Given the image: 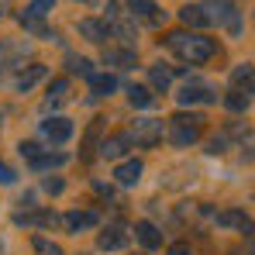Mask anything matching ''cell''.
<instances>
[{
    "label": "cell",
    "instance_id": "obj_36",
    "mask_svg": "<svg viewBox=\"0 0 255 255\" xmlns=\"http://www.w3.org/2000/svg\"><path fill=\"white\" fill-rule=\"evenodd\" d=\"M3 10H7V0H0V17H3Z\"/></svg>",
    "mask_w": 255,
    "mask_h": 255
},
{
    "label": "cell",
    "instance_id": "obj_6",
    "mask_svg": "<svg viewBox=\"0 0 255 255\" xmlns=\"http://www.w3.org/2000/svg\"><path fill=\"white\" fill-rule=\"evenodd\" d=\"M214 221L221 224V228H235V231H242V235H255V221L249 217L245 211H221V214H214Z\"/></svg>",
    "mask_w": 255,
    "mask_h": 255
},
{
    "label": "cell",
    "instance_id": "obj_11",
    "mask_svg": "<svg viewBox=\"0 0 255 255\" xmlns=\"http://www.w3.org/2000/svg\"><path fill=\"white\" fill-rule=\"evenodd\" d=\"M104 62L107 66H118V69H131L138 62V52L134 45H125V48H104Z\"/></svg>",
    "mask_w": 255,
    "mask_h": 255
},
{
    "label": "cell",
    "instance_id": "obj_13",
    "mask_svg": "<svg viewBox=\"0 0 255 255\" xmlns=\"http://www.w3.org/2000/svg\"><path fill=\"white\" fill-rule=\"evenodd\" d=\"M66 100H69V80L59 76V80H52V86H48V97H45L42 111H55V107H62Z\"/></svg>",
    "mask_w": 255,
    "mask_h": 255
},
{
    "label": "cell",
    "instance_id": "obj_29",
    "mask_svg": "<svg viewBox=\"0 0 255 255\" xmlns=\"http://www.w3.org/2000/svg\"><path fill=\"white\" fill-rule=\"evenodd\" d=\"M31 245H35V255H62V249L55 242H48V238H35Z\"/></svg>",
    "mask_w": 255,
    "mask_h": 255
},
{
    "label": "cell",
    "instance_id": "obj_18",
    "mask_svg": "<svg viewBox=\"0 0 255 255\" xmlns=\"http://www.w3.org/2000/svg\"><path fill=\"white\" fill-rule=\"evenodd\" d=\"M97 245H100L104 252H118V249H125V245H128V231H125V228H107V231H100Z\"/></svg>",
    "mask_w": 255,
    "mask_h": 255
},
{
    "label": "cell",
    "instance_id": "obj_1",
    "mask_svg": "<svg viewBox=\"0 0 255 255\" xmlns=\"http://www.w3.org/2000/svg\"><path fill=\"white\" fill-rule=\"evenodd\" d=\"M166 45H169L183 62H190V66H200V62H207V59L217 55L214 38L193 35V31H169V35H166Z\"/></svg>",
    "mask_w": 255,
    "mask_h": 255
},
{
    "label": "cell",
    "instance_id": "obj_35",
    "mask_svg": "<svg viewBox=\"0 0 255 255\" xmlns=\"http://www.w3.org/2000/svg\"><path fill=\"white\" fill-rule=\"evenodd\" d=\"M169 255H193V252H190V245H172Z\"/></svg>",
    "mask_w": 255,
    "mask_h": 255
},
{
    "label": "cell",
    "instance_id": "obj_33",
    "mask_svg": "<svg viewBox=\"0 0 255 255\" xmlns=\"http://www.w3.org/2000/svg\"><path fill=\"white\" fill-rule=\"evenodd\" d=\"M14 179H17V172L10 169V166H7V162H0V183H3V186H7V183H14Z\"/></svg>",
    "mask_w": 255,
    "mask_h": 255
},
{
    "label": "cell",
    "instance_id": "obj_30",
    "mask_svg": "<svg viewBox=\"0 0 255 255\" xmlns=\"http://www.w3.org/2000/svg\"><path fill=\"white\" fill-rule=\"evenodd\" d=\"M207 152H211V155H221V152H228V134H214L211 141H207Z\"/></svg>",
    "mask_w": 255,
    "mask_h": 255
},
{
    "label": "cell",
    "instance_id": "obj_9",
    "mask_svg": "<svg viewBox=\"0 0 255 255\" xmlns=\"http://www.w3.org/2000/svg\"><path fill=\"white\" fill-rule=\"evenodd\" d=\"M128 145H131V131H114L100 141V155L104 159H121L128 152Z\"/></svg>",
    "mask_w": 255,
    "mask_h": 255
},
{
    "label": "cell",
    "instance_id": "obj_10",
    "mask_svg": "<svg viewBox=\"0 0 255 255\" xmlns=\"http://www.w3.org/2000/svg\"><path fill=\"white\" fill-rule=\"evenodd\" d=\"M76 28H80V35H83L86 42H93V45H104V42H107V35H114L111 24H107V21H97V17H83Z\"/></svg>",
    "mask_w": 255,
    "mask_h": 255
},
{
    "label": "cell",
    "instance_id": "obj_14",
    "mask_svg": "<svg viewBox=\"0 0 255 255\" xmlns=\"http://www.w3.org/2000/svg\"><path fill=\"white\" fill-rule=\"evenodd\" d=\"M45 76H48V69H45L42 62H31L28 69H21V73H17V80H14V86H17L21 93H28V90H31L35 83H42Z\"/></svg>",
    "mask_w": 255,
    "mask_h": 255
},
{
    "label": "cell",
    "instance_id": "obj_23",
    "mask_svg": "<svg viewBox=\"0 0 255 255\" xmlns=\"http://www.w3.org/2000/svg\"><path fill=\"white\" fill-rule=\"evenodd\" d=\"M148 83L155 86V90H169V83H172V69L169 66H162V62H155V66H148Z\"/></svg>",
    "mask_w": 255,
    "mask_h": 255
},
{
    "label": "cell",
    "instance_id": "obj_7",
    "mask_svg": "<svg viewBox=\"0 0 255 255\" xmlns=\"http://www.w3.org/2000/svg\"><path fill=\"white\" fill-rule=\"evenodd\" d=\"M42 134L52 145H66V141L73 138V121H69V118H48L42 125Z\"/></svg>",
    "mask_w": 255,
    "mask_h": 255
},
{
    "label": "cell",
    "instance_id": "obj_4",
    "mask_svg": "<svg viewBox=\"0 0 255 255\" xmlns=\"http://www.w3.org/2000/svg\"><path fill=\"white\" fill-rule=\"evenodd\" d=\"M162 134H166V128H162L159 118H141V121H134V128H131V141L138 148H155L162 141Z\"/></svg>",
    "mask_w": 255,
    "mask_h": 255
},
{
    "label": "cell",
    "instance_id": "obj_8",
    "mask_svg": "<svg viewBox=\"0 0 255 255\" xmlns=\"http://www.w3.org/2000/svg\"><path fill=\"white\" fill-rule=\"evenodd\" d=\"M128 14L138 17V21H148V24H162L166 14L155 7V0H128Z\"/></svg>",
    "mask_w": 255,
    "mask_h": 255
},
{
    "label": "cell",
    "instance_id": "obj_31",
    "mask_svg": "<svg viewBox=\"0 0 255 255\" xmlns=\"http://www.w3.org/2000/svg\"><path fill=\"white\" fill-rule=\"evenodd\" d=\"M52 7H55V0H31L28 14H35V17H45V14H48Z\"/></svg>",
    "mask_w": 255,
    "mask_h": 255
},
{
    "label": "cell",
    "instance_id": "obj_17",
    "mask_svg": "<svg viewBox=\"0 0 255 255\" xmlns=\"http://www.w3.org/2000/svg\"><path fill=\"white\" fill-rule=\"evenodd\" d=\"M141 159H128V162H121L118 169H114V179L121 183V186H134L138 179H141Z\"/></svg>",
    "mask_w": 255,
    "mask_h": 255
},
{
    "label": "cell",
    "instance_id": "obj_12",
    "mask_svg": "<svg viewBox=\"0 0 255 255\" xmlns=\"http://www.w3.org/2000/svg\"><path fill=\"white\" fill-rule=\"evenodd\" d=\"M62 224H66L69 231H86V228H97V224H100V214L97 211H69L62 217Z\"/></svg>",
    "mask_w": 255,
    "mask_h": 255
},
{
    "label": "cell",
    "instance_id": "obj_25",
    "mask_svg": "<svg viewBox=\"0 0 255 255\" xmlns=\"http://www.w3.org/2000/svg\"><path fill=\"white\" fill-rule=\"evenodd\" d=\"M100 131H104V118H97V121L90 125V131H86V138H83V159H93V148H100V145H97Z\"/></svg>",
    "mask_w": 255,
    "mask_h": 255
},
{
    "label": "cell",
    "instance_id": "obj_2",
    "mask_svg": "<svg viewBox=\"0 0 255 255\" xmlns=\"http://www.w3.org/2000/svg\"><path fill=\"white\" fill-rule=\"evenodd\" d=\"M204 131V118L200 114H172L166 121V138L176 148H190Z\"/></svg>",
    "mask_w": 255,
    "mask_h": 255
},
{
    "label": "cell",
    "instance_id": "obj_22",
    "mask_svg": "<svg viewBox=\"0 0 255 255\" xmlns=\"http://www.w3.org/2000/svg\"><path fill=\"white\" fill-rule=\"evenodd\" d=\"M86 83H90V90H93V97H111V93L118 90V80H114L111 73H93Z\"/></svg>",
    "mask_w": 255,
    "mask_h": 255
},
{
    "label": "cell",
    "instance_id": "obj_24",
    "mask_svg": "<svg viewBox=\"0 0 255 255\" xmlns=\"http://www.w3.org/2000/svg\"><path fill=\"white\" fill-rule=\"evenodd\" d=\"M128 100H131V107H152L155 104V97H152V90L148 86H128Z\"/></svg>",
    "mask_w": 255,
    "mask_h": 255
},
{
    "label": "cell",
    "instance_id": "obj_20",
    "mask_svg": "<svg viewBox=\"0 0 255 255\" xmlns=\"http://www.w3.org/2000/svg\"><path fill=\"white\" fill-rule=\"evenodd\" d=\"M231 86L245 90V93H255V66H235L231 69Z\"/></svg>",
    "mask_w": 255,
    "mask_h": 255
},
{
    "label": "cell",
    "instance_id": "obj_34",
    "mask_svg": "<svg viewBox=\"0 0 255 255\" xmlns=\"http://www.w3.org/2000/svg\"><path fill=\"white\" fill-rule=\"evenodd\" d=\"M45 190L48 193H62V179H45Z\"/></svg>",
    "mask_w": 255,
    "mask_h": 255
},
{
    "label": "cell",
    "instance_id": "obj_16",
    "mask_svg": "<svg viewBox=\"0 0 255 255\" xmlns=\"http://www.w3.org/2000/svg\"><path fill=\"white\" fill-rule=\"evenodd\" d=\"M134 238H138L148 252H155V249L162 245V235H159V228H155L152 221H138V224H134Z\"/></svg>",
    "mask_w": 255,
    "mask_h": 255
},
{
    "label": "cell",
    "instance_id": "obj_27",
    "mask_svg": "<svg viewBox=\"0 0 255 255\" xmlns=\"http://www.w3.org/2000/svg\"><path fill=\"white\" fill-rule=\"evenodd\" d=\"M62 162H66V152H42V155L31 162V169L42 172V169H52V166H62Z\"/></svg>",
    "mask_w": 255,
    "mask_h": 255
},
{
    "label": "cell",
    "instance_id": "obj_3",
    "mask_svg": "<svg viewBox=\"0 0 255 255\" xmlns=\"http://www.w3.org/2000/svg\"><path fill=\"white\" fill-rule=\"evenodd\" d=\"M204 7H207L211 21H217L221 28H228L231 35H242V17H238V7H235V0H207Z\"/></svg>",
    "mask_w": 255,
    "mask_h": 255
},
{
    "label": "cell",
    "instance_id": "obj_28",
    "mask_svg": "<svg viewBox=\"0 0 255 255\" xmlns=\"http://www.w3.org/2000/svg\"><path fill=\"white\" fill-rule=\"evenodd\" d=\"M224 107H228V111H249V97H245L242 90H231V93L224 97Z\"/></svg>",
    "mask_w": 255,
    "mask_h": 255
},
{
    "label": "cell",
    "instance_id": "obj_26",
    "mask_svg": "<svg viewBox=\"0 0 255 255\" xmlns=\"http://www.w3.org/2000/svg\"><path fill=\"white\" fill-rule=\"evenodd\" d=\"M66 66H69V73H80L83 80H90V76H93V62H90V59H83V55H66Z\"/></svg>",
    "mask_w": 255,
    "mask_h": 255
},
{
    "label": "cell",
    "instance_id": "obj_19",
    "mask_svg": "<svg viewBox=\"0 0 255 255\" xmlns=\"http://www.w3.org/2000/svg\"><path fill=\"white\" fill-rule=\"evenodd\" d=\"M17 21H21V28H24V31H31V35H38V38H59L48 24H42V17H35V14H28V10H21V14H17Z\"/></svg>",
    "mask_w": 255,
    "mask_h": 255
},
{
    "label": "cell",
    "instance_id": "obj_32",
    "mask_svg": "<svg viewBox=\"0 0 255 255\" xmlns=\"http://www.w3.org/2000/svg\"><path fill=\"white\" fill-rule=\"evenodd\" d=\"M17 152H21V155H24L28 162H35V159L42 155V148H38L35 141H21V145H17Z\"/></svg>",
    "mask_w": 255,
    "mask_h": 255
},
{
    "label": "cell",
    "instance_id": "obj_5",
    "mask_svg": "<svg viewBox=\"0 0 255 255\" xmlns=\"http://www.w3.org/2000/svg\"><path fill=\"white\" fill-rule=\"evenodd\" d=\"M217 100V93H214L211 83H204V80H186V83L179 86V93H176V104L179 107H190V104H214Z\"/></svg>",
    "mask_w": 255,
    "mask_h": 255
},
{
    "label": "cell",
    "instance_id": "obj_38",
    "mask_svg": "<svg viewBox=\"0 0 255 255\" xmlns=\"http://www.w3.org/2000/svg\"><path fill=\"white\" fill-rule=\"evenodd\" d=\"M80 3H97V0H80Z\"/></svg>",
    "mask_w": 255,
    "mask_h": 255
},
{
    "label": "cell",
    "instance_id": "obj_37",
    "mask_svg": "<svg viewBox=\"0 0 255 255\" xmlns=\"http://www.w3.org/2000/svg\"><path fill=\"white\" fill-rule=\"evenodd\" d=\"M245 255H255V238H252V245H249V252H245Z\"/></svg>",
    "mask_w": 255,
    "mask_h": 255
},
{
    "label": "cell",
    "instance_id": "obj_21",
    "mask_svg": "<svg viewBox=\"0 0 255 255\" xmlns=\"http://www.w3.org/2000/svg\"><path fill=\"white\" fill-rule=\"evenodd\" d=\"M62 217L52 211H38V214H14V224H38V228H55Z\"/></svg>",
    "mask_w": 255,
    "mask_h": 255
},
{
    "label": "cell",
    "instance_id": "obj_15",
    "mask_svg": "<svg viewBox=\"0 0 255 255\" xmlns=\"http://www.w3.org/2000/svg\"><path fill=\"white\" fill-rule=\"evenodd\" d=\"M179 21L190 24V28H207V24H211V14H207L204 3H186V7L179 10Z\"/></svg>",
    "mask_w": 255,
    "mask_h": 255
}]
</instances>
